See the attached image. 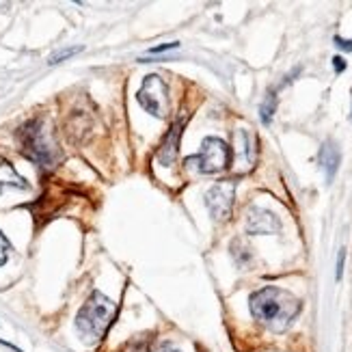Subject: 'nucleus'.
<instances>
[{
	"label": "nucleus",
	"mask_w": 352,
	"mask_h": 352,
	"mask_svg": "<svg viewBox=\"0 0 352 352\" xmlns=\"http://www.w3.org/2000/svg\"><path fill=\"white\" fill-rule=\"evenodd\" d=\"M251 314L272 333H283L300 314V300L281 287H262L251 296Z\"/></svg>",
	"instance_id": "obj_1"
},
{
	"label": "nucleus",
	"mask_w": 352,
	"mask_h": 352,
	"mask_svg": "<svg viewBox=\"0 0 352 352\" xmlns=\"http://www.w3.org/2000/svg\"><path fill=\"white\" fill-rule=\"evenodd\" d=\"M115 318H117V305L102 292H91V296L80 307L78 316H76V329H78L85 342H98L111 329Z\"/></svg>",
	"instance_id": "obj_2"
},
{
	"label": "nucleus",
	"mask_w": 352,
	"mask_h": 352,
	"mask_svg": "<svg viewBox=\"0 0 352 352\" xmlns=\"http://www.w3.org/2000/svg\"><path fill=\"white\" fill-rule=\"evenodd\" d=\"M20 141V151L28 158L37 162L39 166H54L56 162V149L54 143L50 141L48 132H45L41 119H30L28 124H24L18 132Z\"/></svg>",
	"instance_id": "obj_3"
},
{
	"label": "nucleus",
	"mask_w": 352,
	"mask_h": 352,
	"mask_svg": "<svg viewBox=\"0 0 352 352\" xmlns=\"http://www.w3.org/2000/svg\"><path fill=\"white\" fill-rule=\"evenodd\" d=\"M229 160H232V151H229V145L217 136H208L201 143V151L197 156H190L188 162H197V169L212 175V173H219L223 169L229 166Z\"/></svg>",
	"instance_id": "obj_4"
},
{
	"label": "nucleus",
	"mask_w": 352,
	"mask_h": 352,
	"mask_svg": "<svg viewBox=\"0 0 352 352\" xmlns=\"http://www.w3.org/2000/svg\"><path fill=\"white\" fill-rule=\"evenodd\" d=\"M169 89H166V82L160 78V76L151 74L143 80L141 91L136 94V100L143 106L147 113H151L154 117L162 119L166 113V104H169Z\"/></svg>",
	"instance_id": "obj_5"
},
{
	"label": "nucleus",
	"mask_w": 352,
	"mask_h": 352,
	"mask_svg": "<svg viewBox=\"0 0 352 352\" xmlns=\"http://www.w3.org/2000/svg\"><path fill=\"white\" fill-rule=\"evenodd\" d=\"M234 199H236V182L234 179H223L208 190L206 195V206L214 221H229L234 210Z\"/></svg>",
	"instance_id": "obj_6"
},
{
	"label": "nucleus",
	"mask_w": 352,
	"mask_h": 352,
	"mask_svg": "<svg viewBox=\"0 0 352 352\" xmlns=\"http://www.w3.org/2000/svg\"><path fill=\"white\" fill-rule=\"evenodd\" d=\"M281 229L279 219L274 217L272 212L264 208H251L247 214V232L255 236H268V234H277Z\"/></svg>",
	"instance_id": "obj_7"
},
{
	"label": "nucleus",
	"mask_w": 352,
	"mask_h": 352,
	"mask_svg": "<svg viewBox=\"0 0 352 352\" xmlns=\"http://www.w3.org/2000/svg\"><path fill=\"white\" fill-rule=\"evenodd\" d=\"M255 151L251 147V136L244 130L234 132V162L238 164L240 171H247L253 166Z\"/></svg>",
	"instance_id": "obj_8"
},
{
	"label": "nucleus",
	"mask_w": 352,
	"mask_h": 352,
	"mask_svg": "<svg viewBox=\"0 0 352 352\" xmlns=\"http://www.w3.org/2000/svg\"><path fill=\"white\" fill-rule=\"evenodd\" d=\"M182 128H184V121L177 119L175 124L171 126V130L166 132L164 141H162V147L158 151V160L160 164L169 166L173 164V160L177 158V147H179V134H182Z\"/></svg>",
	"instance_id": "obj_9"
},
{
	"label": "nucleus",
	"mask_w": 352,
	"mask_h": 352,
	"mask_svg": "<svg viewBox=\"0 0 352 352\" xmlns=\"http://www.w3.org/2000/svg\"><path fill=\"white\" fill-rule=\"evenodd\" d=\"M28 182L13 169L7 158H0V195L7 190H28Z\"/></svg>",
	"instance_id": "obj_10"
},
{
	"label": "nucleus",
	"mask_w": 352,
	"mask_h": 352,
	"mask_svg": "<svg viewBox=\"0 0 352 352\" xmlns=\"http://www.w3.org/2000/svg\"><path fill=\"white\" fill-rule=\"evenodd\" d=\"M340 149L335 147L333 141H327L324 147L320 149V164H322V169L327 173V182L331 184L335 173H338V166H340Z\"/></svg>",
	"instance_id": "obj_11"
},
{
	"label": "nucleus",
	"mask_w": 352,
	"mask_h": 352,
	"mask_svg": "<svg viewBox=\"0 0 352 352\" xmlns=\"http://www.w3.org/2000/svg\"><path fill=\"white\" fill-rule=\"evenodd\" d=\"M274 111H277V96L270 94V96L264 100L262 109H259V113H262V121H264L266 126H268L270 121H272V115H274Z\"/></svg>",
	"instance_id": "obj_12"
},
{
	"label": "nucleus",
	"mask_w": 352,
	"mask_h": 352,
	"mask_svg": "<svg viewBox=\"0 0 352 352\" xmlns=\"http://www.w3.org/2000/svg\"><path fill=\"white\" fill-rule=\"evenodd\" d=\"M82 50H85L82 45H72V48L56 50V52L48 58V63H50V65H56V63H60V60H65V58H69V56H74V54H78V52H82Z\"/></svg>",
	"instance_id": "obj_13"
},
{
	"label": "nucleus",
	"mask_w": 352,
	"mask_h": 352,
	"mask_svg": "<svg viewBox=\"0 0 352 352\" xmlns=\"http://www.w3.org/2000/svg\"><path fill=\"white\" fill-rule=\"evenodd\" d=\"M9 253H11V244H9V240L3 236V232H0V266H5V264H7Z\"/></svg>",
	"instance_id": "obj_14"
},
{
	"label": "nucleus",
	"mask_w": 352,
	"mask_h": 352,
	"mask_svg": "<svg viewBox=\"0 0 352 352\" xmlns=\"http://www.w3.org/2000/svg\"><path fill=\"white\" fill-rule=\"evenodd\" d=\"M177 45H179L177 41H173V43H162V45H158V48H151L149 54H160V52H166V50H175Z\"/></svg>",
	"instance_id": "obj_15"
},
{
	"label": "nucleus",
	"mask_w": 352,
	"mask_h": 352,
	"mask_svg": "<svg viewBox=\"0 0 352 352\" xmlns=\"http://www.w3.org/2000/svg\"><path fill=\"white\" fill-rule=\"evenodd\" d=\"M335 45H338V48H342V50H346V52H350V50H352V39L335 37Z\"/></svg>",
	"instance_id": "obj_16"
},
{
	"label": "nucleus",
	"mask_w": 352,
	"mask_h": 352,
	"mask_svg": "<svg viewBox=\"0 0 352 352\" xmlns=\"http://www.w3.org/2000/svg\"><path fill=\"white\" fill-rule=\"evenodd\" d=\"M333 67H335V72H338V74H342L346 69V60L342 56H335L333 58Z\"/></svg>",
	"instance_id": "obj_17"
},
{
	"label": "nucleus",
	"mask_w": 352,
	"mask_h": 352,
	"mask_svg": "<svg viewBox=\"0 0 352 352\" xmlns=\"http://www.w3.org/2000/svg\"><path fill=\"white\" fill-rule=\"evenodd\" d=\"M344 257H346V253L342 251L338 257V279H342V272H344Z\"/></svg>",
	"instance_id": "obj_18"
},
{
	"label": "nucleus",
	"mask_w": 352,
	"mask_h": 352,
	"mask_svg": "<svg viewBox=\"0 0 352 352\" xmlns=\"http://www.w3.org/2000/svg\"><path fill=\"white\" fill-rule=\"evenodd\" d=\"M156 352H182V350H177V348H173L171 344H162Z\"/></svg>",
	"instance_id": "obj_19"
}]
</instances>
